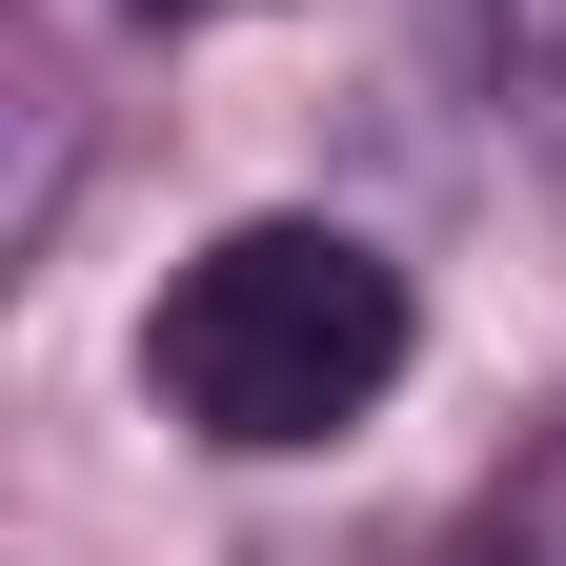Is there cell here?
Listing matches in <instances>:
<instances>
[{
    "mask_svg": "<svg viewBox=\"0 0 566 566\" xmlns=\"http://www.w3.org/2000/svg\"><path fill=\"white\" fill-rule=\"evenodd\" d=\"M405 263L365 223H304V202H263V223H223L163 304H142V405L182 424V446H223V465H304L344 446L385 385H405Z\"/></svg>",
    "mask_w": 566,
    "mask_h": 566,
    "instance_id": "1",
    "label": "cell"
},
{
    "mask_svg": "<svg viewBox=\"0 0 566 566\" xmlns=\"http://www.w3.org/2000/svg\"><path fill=\"white\" fill-rule=\"evenodd\" d=\"M465 566H566V424H546V446L506 465V506L465 526Z\"/></svg>",
    "mask_w": 566,
    "mask_h": 566,
    "instance_id": "2",
    "label": "cell"
},
{
    "mask_svg": "<svg viewBox=\"0 0 566 566\" xmlns=\"http://www.w3.org/2000/svg\"><path fill=\"white\" fill-rule=\"evenodd\" d=\"M142 21H243V0H142Z\"/></svg>",
    "mask_w": 566,
    "mask_h": 566,
    "instance_id": "3",
    "label": "cell"
}]
</instances>
